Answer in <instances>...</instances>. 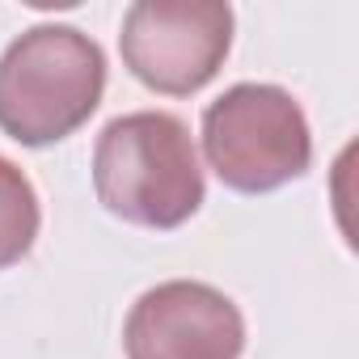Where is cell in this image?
<instances>
[{
	"instance_id": "1",
	"label": "cell",
	"mask_w": 359,
	"mask_h": 359,
	"mask_svg": "<svg viewBox=\"0 0 359 359\" xmlns=\"http://www.w3.org/2000/svg\"><path fill=\"white\" fill-rule=\"evenodd\" d=\"M97 203L140 229H177L203 208V165L191 127L169 110L118 114L93 144Z\"/></svg>"
},
{
	"instance_id": "2",
	"label": "cell",
	"mask_w": 359,
	"mask_h": 359,
	"mask_svg": "<svg viewBox=\"0 0 359 359\" xmlns=\"http://www.w3.org/2000/svg\"><path fill=\"white\" fill-rule=\"evenodd\" d=\"M106 93V55L76 26L43 22L0 55V131L26 148L68 140Z\"/></svg>"
},
{
	"instance_id": "6",
	"label": "cell",
	"mask_w": 359,
	"mask_h": 359,
	"mask_svg": "<svg viewBox=\"0 0 359 359\" xmlns=\"http://www.w3.org/2000/svg\"><path fill=\"white\" fill-rule=\"evenodd\" d=\"M39 224H43V208H39L34 182L26 177L22 165L0 156V271L18 266L34 250Z\"/></svg>"
},
{
	"instance_id": "3",
	"label": "cell",
	"mask_w": 359,
	"mask_h": 359,
	"mask_svg": "<svg viewBox=\"0 0 359 359\" xmlns=\"http://www.w3.org/2000/svg\"><path fill=\"white\" fill-rule=\"evenodd\" d=\"M203 156L229 191L266 195L309 173L313 131L287 89L241 81L203 110Z\"/></svg>"
},
{
	"instance_id": "4",
	"label": "cell",
	"mask_w": 359,
	"mask_h": 359,
	"mask_svg": "<svg viewBox=\"0 0 359 359\" xmlns=\"http://www.w3.org/2000/svg\"><path fill=\"white\" fill-rule=\"evenodd\" d=\"M118 51L152 93L191 97L233 51V9L224 0H135L123 13Z\"/></svg>"
},
{
	"instance_id": "5",
	"label": "cell",
	"mask_w": 359,
	"mask_h": 359,
	"mask_svg": "<svg viewBox=\"0 0 359 359\" xmlns=\"http://www.w3.org/2000/svg\"><path fill=\"white\" fill-rule=\"evenodd\" d=\"M123 351L127 359H241L245 317L212 283L165 279L131 304Z\"/></svg>"
}]
</instances>
